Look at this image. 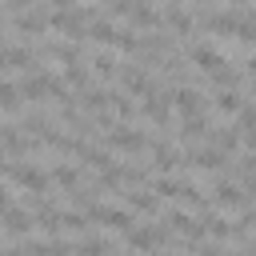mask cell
Returning <instances> with one entry per match:
<instances>
[{
	"label": "cell",
	"mask_w": 256,
	"mask_h": 256,
	"mask_svg": "<svg viewBox=\"0 0 256 256\" xmlns=\"http://www.w3.org/2000/svg\"><path fill=\"white\" fill-rule=\"evenodd\" d=\"M88 220H96V224H108V228H120V232H132V212H124V208L92 204V208H88Z\"/></svg>",
	"instance_id": "cell-1"
},
{
	"label": "cell",
	"mask_w": 256,
	"mask_h": 256,
	"mask_svg": "<svg viewBox=\"0 0 256 256\" xmlns=\"http://www.w3.org/2000/svg\"><path fill=\"white\" fill-rule=\"evenodd\" d=\"M144 132L140 128H108V148H120V152H144Z\"/></svg>",
	"instance_id": "cell-2"
},
{
	"label": "cell",
	"mask_w": 256,
	"mask_h": 256,
	"mask_svg": "<svg viewBox=\"0 0 256 256\" xmlns=\"http://www.w3.org/2000/svg\"><path fill=\"white\" fill-rule=\"evenodd\" d=\"M8 176L28 192H48V176L40 168H32V164H8Z\"/></svg>",
	"instance_id": "cell-3"
},
{
	"label": "cell",
	"mask_w": 256,
	"mask_h": 256,
	"mask_svg": "<svg viewBox=\"0 0 256 256\" xmlns=\"http://www.w3.org/2000/svg\"><path fill=\"white\" fill-rule=\"evenodd\" d=\"M128 244H132V248H140V252H152V248L168 244V232H164L160 224H148V228H132V232H128Z\"/></svg>",
	"instance_id": "cell-4"
},
{
	"label": "cell",
	"mask_w": 256,
	"mask_h": 256,
	"mask_svg": "<svg viewBox=\"0 0 256 256\" xmlns=\"http://www.w3.org/2000/svg\"><path fill=\"white\" fill-rule=\"evenodd\" d=\"M52 84H56L52 72H28V76L20 80V96H28V100H44V92H52Z\"/></svg>",
	"instance_id": "cell-5"
},
{
	"label": "cell",
	"mask_w": 256,
	"mask_h": 256,
	"mask_svg": "<svg viewBox=\"0 0 256 256\" xmlns=\"http://www.w3.org/2000/svg\"><path fill=\"white\" fill-rule=\"evenodd\" d=\"M168 104H172V96H168L160 84H152V88L144 92V116H148V120H164V116H168Z\"/></svg>",
	"instance_id": "cell-6"
},
{
	"label": "cell",
	"mask_w": 256,
	"mask_h": 256,
	"mask_svg": "<svg viewBox=\"0 0 256 256\" xmlns=\"http://www.w3.org/2000/svg\"><path fill=\"white\" fill-rule=\"evenodd\" d=\"M172 104L180 108V116H184V120H192V116H204V96H200L196 88H180V92L172 96Z\"/></svg>",
	"instance_id": "cell-7"
},
{
	"label": "cell",
	"mask_w": 256,
	"mask_h": 256,
	"mask_svg": "<svg viewBox=\"0 0 256 256\" xmlns=\"http://www.w3.org/2000/svg\"><path fill=\"white\" fill-rule=\"evenodd\" d=\"M212 200H216L220 208H244V204H248L244 188H236V184H228V180H216V188H212Z\"/></svg>",
	"instance_id": "cell-8"
},
{
	"label": "cell",
	"mask_w": 256,
	"mask_h": 256,
	"mask_svg": "<svg viewBox=\"0 0 256 256\" xmlns=\"http://www.w3.org/2000/svg\"><path fill=\"white\" fill-rule=\"evenodd\" d=\"M24 252L28 256H72V244L68 240H28Z\"/></svg>",
	"instance_id": "cell-9"
},
{
	"label": "cell",
	"mask_w": 256,
	"mask_h": 256,
	"mask_svg": "<svg viewBox=\"0 0 256 256\" xmlns=\"http://www.w3.org/2000/svg\"><path fill=\"white\" fill-rule=\"evenodd\" d=\"M192 60H196V64H200L208 76H212L216 68H224V64H228V60H224V56H220L212 44H196V48H192Z\"/></svg>",
	"instance_id": "cell-10"
},
{
	"label": "cell",
	"mask_w": 256,
	"mask_h": 256,
	"mask_svg": "<svg viewBox=\"0 0 256 256\" xmlns=\"http://www.w3.org/2000/svg\"><path fill=\"white\" fill-rule=\"evenodd\" d=\"M0 224H4V232H12V236H24V232L32 228V216H28L24 208H8V212L0 216Z\"/></svg>",
	"instance_id": "cell-11"
},
{
	"label": "cell",
	"mask_w": 256,
	"mask_h": 256,
	"mask_svg": "<svg viewBox=\"0 0 256 256\" xmlns=\"http://www.w3.org/2000/svg\"><path fill=\"white\" fill-rule=\"evenodd\" d=\"M168 224H172L180 236H188V240H200V236H204V224H200V220H192L188 212H172V216H168Z\"/></svg>",
	"instance_id": "cell-12"
},
{
	"label": "cell",
	"mask_w": 256,
	"mask_h": 256,
	"mask_svg": "<svg viewBox=\"0 0 256 256\" xmlns=\"http://www.w3.org/2000/svg\"><path fill=\"white\" fill-rule=\"evenodd\" d=\"M44 24H48L44 8H24V12H16V28H20V32H44Z\"/></svg>",
	"instance_id": "cell-13"
},
{
	"label": "cell",
	"mask_w": 256,
	"mask_h": 256,
	"mask_svg": "<svg viewBox=\"0 0 256 256\" xmlns=\"http://www.w3.org/2000/svg\"><path fill=\"white\" fill-rule=\"evenodd\" d=\"M132 24H140V28H156L160 24V12L156 8H148V4H128V12H124Z\"/></svg>",
	"instance_id": "cell-14"
},
{
	"label": "cell",
	"mask_w": 256,
	"mask_h": 256,
	"mask_svg": "<svg viewBox=\"0 0 256 256\" xmlns=\"http://www.w3.org/2000/svg\"><path fill=\"white\" fill-rule=\"evenodd\" d=\"M0 148H4V152H28V136H24L20 128L0 124Z\"/></svg>",
	"instance_id": "cell-15"
},
{
	"label": "cell",
	"mask_w": 256,
	"mask_h": 256,
	"mask_svg": "<svg viewBox=\"0 0 256 256\" xmlns=\"http://www.w3.org/2000/svg\"><path fill=\"white\" fill-rule=\"evenodd\" d=\"M84 36H92V40H100V44H112V40H116V24L104 20V16H96V20H88V32H84Z\"/></svg>",
	"instance_id": "cell-16"
},
{
	"label": "cell",
	"mask_w": 256,
	"mask_h": 256,
	"mask_svg": "<svg viewBox=\"0 0 256 256\" xmlns=\"http://www.w3.org/2000/svg\"><path fill=\"white\" fill-rule=\"evenodd\" d=\"M76 256H108V240L104 236H84L80 244H72Z\"/></svg>",
	"instance_id": "cell-17"
},
{
	"label": "cell",
	"mask_w": 256,
	"mask_h": 256,
	"mask_svg": "<svg viewBox=\"0 0 256 256\" xmlns=\"http://www.w3.org/2000/svg\"><path fill=\"white\" fill-rule=\"evenodd\" d=\"M236 136H244V144H256V108H240V128Z\"/></svg>",
	"instance_id": "cell-18"
},
{
	"label": "cell",
	"mask_w": 256,
	"mask_h": 256,
	"mask_svg": "<svg viewBox=\"0 0 256 256\" xmlns=\"http://www.w3.org/2000/svg\"><path fill=\"white\" fill-rule=\"evenodd\" d=\"M164 16L176 24V32H192V12H184L180 4H168V8H164Z\"/></svg>",
	"instance_id": "cell-19"
},
{
	"label": "cell",
	"mask_w": 256,
	"mask_h": 256,
	"mask_svg": "<svg viewBox=\"0 0 256 256\" xmlns=\"http://www.w3.org/2000/svg\"><path fill=\"white\" fill-rule=\"evenodd\" d=\"M216 108H220V112H240V108H244V104H240V92H236V88H220V92H216Z\"/></svg>",
	"instance_id": "cell-20"
},
{
	"label": "cell",
	"mask_w": 256,
	"mask_h": 256,
	"mask_svg": "<svg viewBox=\"0 0 256 256\" xmlns=\"http://www.w3.org/2000/svg\"><path fill=\"white\" fill-rule=\"evenodd\" d=\"M236 140H240V136H236V128H220V132H212V148H216V152H224V156L236 148Z\"/></svg>",
	"instance_id": "cell-21"
},
{
	"label": "cell",
	"mask_w": 256,
	"mask_h": 256,
	"mask_svg": "<svg viewBox=\"0 0 256 256\" xmlns=\"http://www.w3.org/2000/svg\"><path fill=\"white\" fill-rule=\"evenodd\" d=\"M152 164H156L160 172H168V168L176 164V148H172V144H156V148H152Z\"/></svg>",
	"instance_id": "cell-22"
},
{
	"label": "cell",
	"mask_w": 256,
	"mask_h": 256,
	"mask_svg": "<svg viewBox=\"0 0 256 256\" xmlns=\"http://www.w3.org/2000/svg\"><path fill=\"white\" fill-rule=\"evenodd\" d=\"M224 160H228V156H224V152H216V148H204V152H196V156H192V164H196V168H224Z\"/></svg>",
	"instance_id": "cell-23"
},
{
	"label": "cell",
	"mask_w": 256,
	"mask_h": 256,
	"mask_svg": "<svg viewBox=\"0 0 256 256\" xmlns=\"http://www.w3.org/2000/svg\"><path fill=\"white\" fill-rule=\"evenodd\" d=\"M0 108H4V112H16V108H20V88L8 84V80H0Z\"/></svg>",
	"instance_id": "cell-24"
},
{
	"label": "cell",
	"mask_w": 256,
	"mask_h": 256,
	"mask_svg": "<svg viewBox=\"0 0 256 256\" xmlns=\"http://www.w3.org/2000/svg\"><path fill=\"white\" fill-rule=\"evenodd\" d=\"M120 52H136L140 48V36H132V28H116V40H112Z\"/></svg>",
	"instance_id": "cell-25"
},
{
	"label": "cell",
	"mask_w": 256,
	"mask_h": 256,
	"mask_svg": "<svg viewBox=\"0 0 256 256\" xmlns=\"http://www.w3.org/2000/svg\"><path fill=\"white\" fill-rule=\"evenodd\" d=\"M64 80H68V84H76V88H88V68H84L80 60H76V64H68Z\"/></svg>",
	"instance_id": "cell-26"
},
{
	"label": "cell",
	"mask_w": 256,
	"mask_h": 256,
	"mask_svg": "<svg viewBox=\"0 0 256 256\" xmlns=\"http://www.w3.org/2000/svg\"><path fill=\"white\" fill-rule=\"evenodd\" d=\"M52 180H56V184H64V188H72V192H76V184H80V172H76V168H64V164H60V168H56V172H52Z\"/></svg>",
	"instance_id": "cell-27"
},
{
	"label": "cell",
	"mask_w": 256,
	"mask_h": 256,
	"mask_svg": "<svg viewBox=\"0 0 256 256\" xmlns=\"http://www.w3.org/2000/svg\"><path fill=\"white\" fill-rule=\"evenodd\" d=\"M128 204H132L136 212H152V208H156V196H152V192H128Z\"/></svg>",
	"instance_id": "cell-28"
},
{
	"label": "cell",
	"mask_w": 256,
	"mask_h": 256,
	"mask_svg": "<svg viewBox=\"0 0 256 256\" xmlns=\"http://www.w3.org/2000/svg\"><path fill=\"white\" fill-rule=\"evenodd\" d=\"M204 132H208V120H204V116H192V120H184V136H188V140H200Z\"/></svg>",
	"instance_id": "cell-29"
},
{
	"label": "cell",
	"mask_w": 256,
	"mask_h": 256,
	"mask_svg": "<svg viewBox=\"0 0 256 256\" xmlns=\"http://www.w3.org/2000/svg\"><path fill=\"white\" fill-rule=\"evenodd\" d=\"M180 188H184V184L172 180V176H160V180H156V196H180Z\"/></svg>",
	"instance_id": "cell-30"
},
{
	"label": "cell",
	"mask_w": 256,
	"mask_h": 256,
	"mask_svg": "<svg viewBox=\"0 0 256 256\" xmlns=\"http://www.w3.org/2000/svg\"><path fill=\"white\" fill-rule=\"evenodd\" d=\"M92 64H96V72H100V76H112V72H116V60H112L108 52H96V56H92Z\"/></svg>",
	"instance_id": "cell-31"
},
{
	"label": "cell",
	"mask_w": 256,
	"mask_h": 256,
	"mask_svg": "<svg viewBox=\"0 0 256 256\" xmlns=\"http://www.w3.org/2000/svg\"><path fill=\"white\" fill-rule=\"evenodd\" d=\"M108 104L116 108V116H132V100H124L120 92H108Z\"/></svg>",
	"instance_id": "cell-32"
},
{
	"label": "cell",
	"mask_w": 256,
	"mask_h": 256,
	"mask_svg": "<svg viewBox=\"0 0 256 256\" xmlns=\"http://www.w3.org/2000/svg\"><path fill=\"white\" fill-rule=\"evenodd\" d=\"M60 228L80 232V228H84V216H80V212H60Z\"/></svg>",
	"instance_id": "cell-33"
},
{
	"label": "cell",
	"mask_w": 256,
	"mask_h": 256,
	"mask_svg": "<svg viewBox=\"0 0 256 256\" xmlns=\"http://www.w3.org/2000/svg\"><path fill=\"white\" fill-rule=\"evenodd\" d=\"M12 208V196H8V188H0V216Z\"/></svg>",
	"instance_id": "cell-34"
},
{
	"label": "cell",
	"mask_w": 256,
	"mask_h": 256,
	"mask_svg": "<svg viewBox=\"0 0 256 256\" xmlns=\"http://www.w3.org/2000/svg\"><path fill=\"white\" fill-rule=\"evenodd\" d=\"M248 76H252V80H256V52H252V56H248Z\"/></svg>",
	"instance_id": "cell-35"
},
{
	"label": "cell",
	"mask_w": 256,
	"mask_h": 256,
	"mask_svg": "<svg viewBox=\"0 0 256 256\" xmlns=\"http://www.w3.org/2000/svg\"><path fill=\"white\" fill-rule=\"evenodd\" d=\"M200 256H224V252H220V248H212V244H208V248H200Z\"/></svg>",
	"instance_id": "cell-36"
},
{
	"label": "cell",
	"mask_w": 256,
	"mask_h": 256,
	"mask_svg": "<svg viewBox=\"0 0 256 256\" xmlns=\"http://www.w3.org/2000/svg\"><path fill=\"white\" fill-rule=\"evenodd\" d=\"M4 256H28V252H24V248H8Z\"/></svg>",
	"instance_id": "cell-37"
},
{
	"label": "cell",
	"mask_w": 256,
	"mask_h": 256,
	"mask_svg": "<svg viewBox=\"0 0 256 256\" xmlns=\"http://www.w3.org/2000/svg\"><path fill=\"white\" fill-rule=\"evenodd\" d=\"M0 168H8V160H4V148H0Z\"/></svg>",
	"instance_id": "cell-38"
},
{
	"label": "cell",
	"mask_w": 256,
	"mask_h": 256,
	"mask_svg": "<svg viewBox=\"0 0 256 256\" xmlns=\"http://www.w3.org/2000/svg\"><path fill=\"white\" fill-rule=\"evenodd\" d=\"M236 256H248V252H236Z\"/></svg>",
	"instance_id": "cell-39"
},
{
	"label": "cell",
	"mask_w": 256,
	"mask_h": 256,
	"mask_svg": "<svg viewBox=\"0 0 256 256\" xmlns=\"http://www.w3.org/2000/svg\"><path fill=\"white\" fill-rule=\"evenodd\" d=\"M0 16H4V8H0Z\"/></svg>",
	"instance_id": "cell-40"
}]
</instances>
